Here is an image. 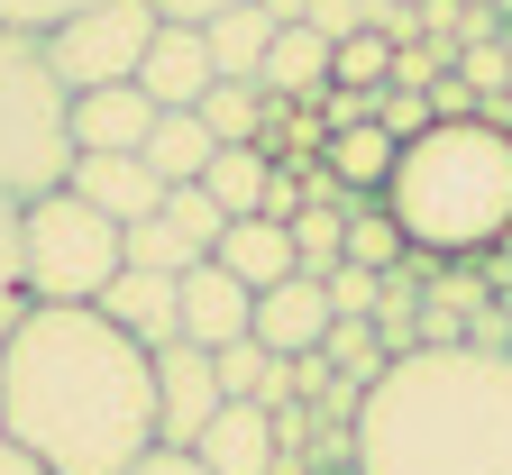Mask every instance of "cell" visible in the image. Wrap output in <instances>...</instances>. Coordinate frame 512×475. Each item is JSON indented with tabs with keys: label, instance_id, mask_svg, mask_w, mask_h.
Masks as SVG:
<instances>
[{
	"label": "cell",
	"instance_id": "1",
	"mask_svg": "<svg viewBox=\"0 0 512 475\" xmlns=\"http://www.w3.org/2000/svg\"><path fill=\"white\" fill-rule=\"evenodd\" d=\"M0 421L37 475H128L156 448V357L92 302H37L0 338Z\"/></svg>",
	"mask_w": 512,
	"mask_h": 475
},
{
	"label": "cell",
	"instance_id": "2",
	"mask_svg": "<svg viewBox=\"0 0 512 475\" xmlns=\"http://www.w3.org/2000/svg\"><path fill=\"white\" fill-rule=\"evenodd\" d=\"M348 475H512V357L412 348L357 402Z\"/></svg>",
	"mask_w": 512,
	"mask_h": 475
},
{
	"label": "cell",
	"instance_id": "3",
	"mask_svg": "<svg viewBox=\"0 0 512 475\" xmlns=\"http://www.w3.org/2000/svg\"><path fill=\"white\" fill-rule=\"evenodd\" d=\"M384 211L403 220L412 256L476 265L512 238V128L485 119H430L384 174Z\"/></svg>",
	"mask_w": 512,
	"mask_h": 475
},
{
	"label": "cell",
	"instance_id": "4",
	"mask_svg": "<svg viewBox=\"0 0 512 475\" xmlns=\"http://www.w3.org/2000/svg\"><path fill=\"white\" fill-rule=\"evenodd\" d=\"M74 174V92L55 83L37 28H0V192L37 201Z\"/></svg>",
	"mask_w": 512,
	"mask_h": 475
},
{
	"label": "cell",
	"instance_id": "5",
	"mask_svg": "<svg viewBox=\"0 0 512 475\" xmlns=\"http://www.w3.org/2000/svg\"><path fill=\"white\" fill-rule=\"evenodd\" d=\"M19 265H28V302H101V284L119 275V220H101L83 192H37L19 201Z\"/></svg>",
	"mask_w": 512,
	"mask_h": 475
},
{
	"label": "cell",
	"instance_id": "6",
	"mask_svg": "<svg viewBox=\"0 0 512 475\" xmlns=\"http://www.w3.org/2000/svg\"><path fill=\"white\" fill-rule=\"evenodd\" d=\"M165 19L147 10V0H92V10H74L64 28H46V64L64 92H101V83H138L147 64V37Z\"/></svg>",
	"mask_w": 512,
	"mask_h": 475
},
{
	"label": "cell",
	"instance_id": "7",
	"mask_svg": "<svg viewBox=\"0 0 512 475\" xmlns=\"http://www.w3.org/2000/svg\"><path fill=\"white\" fill-rule=\"evenodd\" d=\"M220 366H211V348H192V338H174V348H156V448H192L211 430V412H220Z\"/></svg>",
	"mask_w": 512,
	"mask_h": 475
},
{
	"label": "cell",
	"instance_id": "8",
	"mask_svg": "<svg viewBox=\"0 0 512 475\" xmlns=\"http://www.w3.org/2000/svg\"><path fill=\"white\" fill-rule=\"evenodd\" d=\"M110 329H128L138 348L156 357V348H174L183 338V275H147V265H119V275L101 284V302H92Z\"/></svg>",
	"mask_w": 512,
	"mask_h": 475
},
{
	"label": "cell",
	"instance_id": "9",
	"mask_svg": "<svg viewBox=\"0 0 512 475\" xmlns=\"http://www.w3.org/2000/svg\"><path fill=\"white\" fill-rule=\"evenodd\" d=\"M330 293H320L311 275H284V284H266L256 293V311H247V338L256 348H275V357H320V338H330Z\"/></svg>",
	"mask_w": 512,
	"mask_h": 475
},
{
	"label": "cell",
	"instance_id": "10",
	"mask_svg": "<svg viewBox=\"0 0 512 475\" xmlns=\"http://www.w3.org/2000/svg\"><path fill=\"white\" fill-rule=\"evenodd\" d=\"M211 83H220V64H211V37H202V28H156V37H147L138 92H147L156 110H202Z\"/></svg>",
	"mask_w": 512,
	"mask_h": 475
},
{
	"label": "cell",
	"instance_id": "11",
	"mask_svg": "<svg viewBox=\"0 0 512 475\" xmlns=\"http://www.w3.org/2000/svg\"><path fill=\"white\" fill-rule=\"evenodd\" d=\"M156 128V101L138 83H101V92H74V156H138Z\"/></svg>",
	"mask_w": 512,
	"mask_h": 475
},
{
	"label": "cell",
	"instance_id": "12",
	"mask_svg": "<svg viewBox=\"0 0 512 475\" xmlns=\"http://www.w3.org/2000/svg\"><path fill=\"white\" fill-rule=\"evenodd\" d=\"M192 457H202L211 475H275V412L266 402H220L211 412V430L192 439Z\"/></svg>",
	"mask_w": 512,
	"mask_h": 475
},
{
	"label": "cell",
	"instance_id": "13",
	"mask_svg": "<svg viewBox=\"0 0 512 475\" xmlns=\"http://www.w3.org/2000/svg\"><path fill=\"white\" fill-rule=\"evenodd\" d=\"M64 192H83L101 220H156V201H165V183L147 174V156H74V174H64Z\"/></svg>",
	"mask_w": 512,
	"mask_h": 475
},
{
	"label": "cell",
	"instance_id": "14",
	"mask_svg": "<svg viewBox=\"0 0 512 475\" xmlns=\"http://www.w3.org/2000/svg\"><path fill=\"white\" fill-rule=\"evenodd\" d=\"M247 311H256V293L229 275V265H192L183 275V338L192 348H229V338H247Z\"/></svg>",
	"mask_w": 512,
	"mask_h": 475
},
{
	"label": "cell",
	"instance_id": "15",
	"mask_svg": "<svg viewBox=\"0 0 512 475\" xmlns=\"http://www.w3.org/2000/svg\"><path fill=\"white\" fill-rule=\"evenodd\" d=\"M256 83H266V101H284V110H311L320 92H330V37L320 28H275Z\"/></svg>",
	"mask_w": 512,
	"mask_h": 475
},
{
	"label": "cell",
	"instance_id": "16",
	"mask_svg": "<svg viewBox=\"0 0 512 475\" xmlns=\"http://www.w3.org/2000/svg\"><path fill=\"white\" fill-rule=\"evenodd\" d=\"M211 265H229L247 293L284 284V275H293V220H266V211H256V220H229L220 247H211Z\"/></svg>",
	"mask_w": 512,
	"mask_h": 475
},
{
	"label": "cell",
	"instance_id": "17",
	"mask_svg": "<svg viewBox=\"0 0 512 475\" xmlns=\"http://www.w3.org/2000/svg\"><path fill=\"white\" fill-rule=\"evenodd\" d=\"M147 174L156 183H202V165L220 156V138L202 128V110H156V128H147Z\"/></svg>",
	"mask_w": 512,
	"mask_h": 475
},
{
	"label": "cell",
	"instance_id": "18",
	"mask_svg": "<svg viewBox=\"0 0 512 475\" xmlns=\"http://www.w3.org/2000/svg\"><path fill=\"white\" fill-rule=\"evenodd\" d=\"M394 138H384V128L366 119V128H330V147H320V165L339 174V192L348 201H384V174H394Z\"/></svg>",
	"mask_w": 512,
	"mask_h": 475
},
{
	"label": "cell",
	"instance_id": "19",
	"mask_svg": "<svg viewBox=\"0 0 512 475\" xmlns=\"http://www.w3.org/2000/svg\"><path fill=\"white\" fill-rule=\"evenodd\" d=\"M266 183H275V156L266 147H220L202 165V192L220 201L229 220H256V211H266Z\"/></svg>",
	"mask_w": 512,
	"mask_h": 475
},
{
	"label": "cell",
	"instance_id": "20",
	"mask_svg": "<svg viewBox=\"0 0 512 475\" xmlns=\"http://www.w3.org/2000/svg\"><path fill=\"white\" fill-rule=\"evenodd\" d=\"M266 83H238V74H220L211 92H202V128H211V138L220 147H256V138H266Z\"/></svg>",
	"mask_w": 512,
	"mask_h": 475
},
{
	"label": "cell",
	"instance_id": "21",
	"mask_svg": "<svg viewBox=\"0 0 512 475\" xmlns=\"http://www.w3.org/2000/svg\"><path fill=\"white\" fill-rule=\"evenodd\" d=\"M202 37H211V64H220V74L256 83V64H266V46H275V19L256 10V0H247V10H220Z\"/></svg>",
	"mask_w": 512,
	"mask_h": 475
},
{
	"label": "cell",
	"instance_id": "22",
	"mask_svg": "<svg viewBox=\"0 0 512 475\" xmlns=\"http://www.w3.org/2000/svg\"><path fill=\"white\" fill-rule=\"evenodd\" d=\"M403 256H412L403 220L384 211V201H348V265H366V275H403Z\"/></svg>",
	"mask_w": 512,
	"mask_h": 475
},
{
	"label": "cell",
	"instance_id": "23",
	"mask_svg": "<svg viewBox=\"0 0 512 475\" xmlns=\"http://www.w3.org/2000/svg\"><path fill=\"white\" fill-rule=\"evenodd\" d=\"M119 256L147 265V275H192V265H202V247H192L174 220H128V229H119Z\"/></svg>",
	"mask_w": 512,
	"mask_h": 475
},
{
	"label": "cell",
	"instance_id": "24",
	"mask_svg": "<svg viewBox=\"0 0 512 475\" xmlns=\"http://www.w3.org/2000/svg\"><path fill=\"white\" fill-rule=\"evenodd\" d=\"M320 357H330V375H348L357 393L384 375V366H394V357H384V338H375V320H330V338H320Z\"/></svg>",
	"mask_w": 512,
	"mask_h": 475
},
{
	"label": "cell",
	"instance_id": "25",
	"mask_svg": "<svg viewBox=\"0 0 512 475\" xmlns=\"http://www.w3.org/2000/svg\"><path fill=\"white\" fill-rule=\"evenodd\" d=\"M330 83H348V92H384V83H394V46H384L375 28L339 37V46H330Z\"/></svg>",
	"mask_w": 512,
	"mask_h": 475
},
{
	"label": "cell",
	"instance_id": "26",
	"mask_svg": "<svg viewBox=\"0 0 512 475\" xmlns=\"http://www.w3.org/2000/svg\"><path fill=\"white\" fill-rule=\"evenodd\" d=\"M156 220H174V229H183L192 247H202V256H211V247H220V229H229V211H220V201H211L202 183H165Z\"/></svg>",
	"mask_w": 512,
	"mask_h": 475
},
{
	"label": "cell",
	"instance_id": "27",
	"mask_svg": "<svg viewBox=\"0 0 512 475\" xmlns=\"http://www.w3.org/2000/svg\"><path fill=\"white\" fill-rule=\"evenodd\" d=\"M28 311L37 302H28V265H19V201L0 192V338H10Z\"/></svg>",
	"mask_w": 512,
	"mask_h": 475
},
{
	"label": "cell",
	"instance_id": "28",
	"mask_svg": "<svg viewBox=\"0 0 512 475\" xmlns=\"http://www.w3.org/2000/svg\"><path fill=\"white\" fill-rule=\"evenodd\" d=\"M320 293H330V311H339V320H375L384 275H366V265H339V275H320Z\"/></svg>",
	"mask_w": 512,
	"mask_h": 475
},
{
	"label": "cell",
	"instance_id": "29",
	"mask_svg": "<svg viewBox=\"0 0 512 475\" xmlns=\"http://www.w3.org/2000/svg\"><path fill=\"white\" fill-rule=\"evenodd\" d=\"M458 74H467V92H476V101L512 92V55H503V37H485V46H458Z\"/></svg>",
	"mask_w": 512,
	"mask_h": 475
},
{
	"label": "cell",
	"instance_id": "30",
	"mask_svg": "<svg viewBox=\"0 0 512 475\" xmlns=\"http://www.w3.org/2000/svg\"><path fill=\"white\" fill-rule=\"evenodd\" d=\"M74 10H92V0H0V28H64V19H74Z\"/></svg>",
	"mask_w": 512,
	"mask_h": 475
},
{
	"label": "cell",
	"instance_id": "31",
	"mask_svg": "<svg viewBox=\"0 0 512 475\" xmlns=\"http://www.w3.org/2000/svg\"><path fill=\"white\" fill-rule=\"evenodd\" d=\"M467 348H476V357H512V320H503V302H476V311H467Z\"/></svg>",
	"mask_w": 512,
	"mask_h": 475
},
{
	"label": "cell",
	"instance_id": "32",
	"mask_svg": "<svg viewBox=\"0 0 512 475\" xmlns=\"http://www.w3.org/2000/svg\"><path fill=\"white\" fill-rule=\"evenodd\" d=\"M147 10H156L165 28H211L220 10H247V0H147Z\"/></svg>",
	"mask_w": 512,
	"mask_h": 475
},
{
	"label": "cell",
	"instance_id": "33",
	"mask_svg": "<svg viewBox=\"0 0 512 475\" xmlns=\"http://www.w3.org/2000/svg\"><path fill=\"white\" fill-rule=\"evenodd\" d=\"M476 110H485V101L467 92V74H439V83H430V119H476Z\"/></svg>",
	"mask_w": 512,
	"mask_h": 475
},
{
	"label": "cell",
	"instance_id": "34",
	"mask_svg": "<svg viewBox=\"0 0 512 475\" xmlns=\"http://www.w3.org/2000/svg\"><path fill=\"white\" fill-rule=\"evenodd\" d=\"M128 475H211L202 457H192V448H147L138 466H128Z\"/></svg>",
	"mask_w": 512,
	"mask_h": 475
},
{
	"label": "cell",
	"instance_id": "35",
	"mask_svg": "<svg viewBox=\"0 0 512 475\" xmlns=\"http://www.w3.org/2000/svg\"><path fill=\"white\" fill-rule=\"evenodd\" d=\"M0 475H37V457H28V448L10 439V421H0Z\"/></svg>",
	"mask_w": 512,
	"mask_h": 475
},
{
	"label": "cell",
	"instance_id": "36",
	"mask_svg": "<svg viewBox=\"0 0 512 475\" xmlns=\"http://www.w3.org/2000/svg\"><path fill=\"white\" fill-rule=\"evenodd\" d=\"M256 10H266L275 28H302V19H311V0H256Z\"/></svg>",
	"mask_w": 512,
	"mask_h": 475
},
{
	"label": "cell",
	"instance_id": "37",
	"mask_svg": "<svg viewBox=\"0 0 512 475\" xmlns=\"http://www.w3.org/2000/svg\"><path fill=\"white\" fill-rule=\"evenodd\" d=\"M494 302H503V320H512V284H503V293H494Z\"/></svg>",
	"mask_w": 512,
	"mask_h": 475
},
{
	"label": "cell",
	"instance_id": "38",
	"mask_svg": "<svg viewBox=\"0 0 512 475\" xmlns=\"http://www.w3.org/2000/svg\"><path fill=\"white\" fill-rule=\"evenodd\" d=\"M503 55H512V19H503Z\"/></svg>",
	"mask_w": 512,
	"mask_h": 475
}]
</instances>
